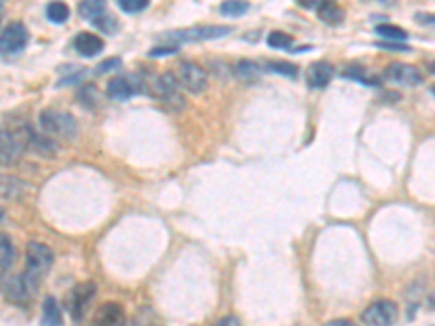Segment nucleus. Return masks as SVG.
<instances>
[{
    "mask_svg": "<svg viewBox=\"0 0 435 326\" xmlns=\"http://www.w3.org/2000/svg\"><path fill=\"white\" fill-rule=\"evenodd\" d=\"M322 326H357L352 320H331V322H326Z\"/></svg>",
    "mask_w": 435,
    "mask_h": 326,
    "instance_id": "nucleus-38",
    "label": "nucleus"
},
{
    "mask_svg": "<svg viewBox=\"0 0 435 326\" xmlns=\"http://www.w3.org/2000/svg\"><path fill=\"white\" fill-rule=\"evenodd\" d=\"M266 70V65H259L257 61L251 59H242L233 65V74L242 83H253V80H259L262 72Z\"/></svg>",
    "mask_w": 435,
    "mask_h": 326,
    "instance_id": "nucleus-16",
    "label": "nucleus"
},
{
    "mask_svg": "<svg viewBox=\"0 0 435 326\" xmlns=\"http://www.w3.org/2000/svg\"><path fill=\"white\" fill-rule=\"evenodd\" d=\"M213 326H240V320H237L235 316H226V318H222V320H218Z\"/></svg>",
    "mask_w": 435,
    "mask_h": 326,
    "instance_id": "nucleus-36",
    "label": "nucleus"
},
{
    "mask_svg": "<svg viewBox=\"0 0 435 326\" xmlns=\"http://www.w3.org/2000/svg\"><path fill=\"white\" fill-rule=\"evenodd\" d=\"M416 20H418V22H425V24H433V26H435V13H418Z\"/></svg>",
    "mask_w": 435,
    "mask_h": 326,
    "instance_id": "nucleus-37",
    "label": "nucleus"
},
{
    "mask_svg": "<svg viewBox=\"0 0 435 326\" xmlns=\"http://www.w3.org/2000/svg\"><path fill=\"white\" fill-rule=\"evenodd\" d=\"M118 65H120V59H118V57H114V59H109V61L100 63L96 72H107V70H112V67H118Z\"/></svg>",
    "mask_w": 435,
    "mask_h": 326,
    "instance_id": "nucleus-35",
    "label": "nucleus"
},
{
    "mask_svg": "<svg viewBox=\"0 0 435 326\" xmlns=\"http://www.w3.org/2000/svg\"><path fill=\"white\" fill-rule=\"evenodd\" d=\"M176 78L189 94H200L207 89V72L196 63L181 61L176 65Z\"/></svg>",
    "mask_w": 435,
    "mask_h": 326,
    "instance_id": "nucleus-5",
    "label": "nucleus"
},
{
    "mask_svg": "<svg viewBox=\"0 0 435 326\" xmlns=\"http://www.w3.org/2000/svg\"><path fill=\"white\" fill-rule=\"evenodd\" d=\"M94 296H96V285L89 283V281L76 285V287L72 290V294H70V311H72L74 320H81L87 314Z\"/></svg>",
    "mask_w": 435,
    "mask_h": 326,
    "instance_id": "nucleus-8",
    "label": "nucleus"
},
{
    "mask_svg": "<svg viewBox=\"0 0 435 326\" xmlns=\"http://www.w3.org/2000/svg\"><path fill=\"white\" fill-rule=\"evenodd\" d=\"M76 100L85 107H96L98 105V89L94 85H83L76 94Z\"/></svg>",
    "mask_w": 435,
    "mask_h": 326,
    "instance_id": "nucleus-26",
    "label": "nucleus"
},
{
    "mask_svg": "<svg viewBox=\"0 0 435 326\" xmlns=\"http://www.w3.org/2000/svg\"><path fill=\"white\" fill-rule=\"evenodd\" d=\"M26 42H29V31L22 22H9L3 35H0V48H3V54H13L24 50Z\"/></svg>",
    "mask_w": 435,
    "mask_h": 326,
    "instance_id": "nucleus-7",
    "label": "nucleus"
},
{
    "mask_svg": "<svg viewBox=\"0 0 435 326\" xmlns=\"http://www.w3.org/2000/svg\"><path fill=\"white\" fill-rule=\"evenodd\" d=\"M122 322H125V311H122V307L118 303H107L98 309L96 314V326H120Z\"/></svg>",
    "mask_w": 435,
    "mask_h": 326,
    "instance_id": "nucleus-17",
    "label": "nucleus"
},
{
    "mask_svg": "<svg viewBox=\"0 0 435 326\" xmlns=\"http://www.w3.org/2000/svg\"><path fill=\"white\" fill-rule=\"evenodd\" d=\"M174 52H179V44H163L151 50V57H161V54H174Z\"/></svg>",
    "mask_w": 435,
    "mask_h": 326,
    "instance_id": "nucleus-31",
    "label": "nucleus"
},
{
    "mask_svg": "<svg viewBox=\"0 0 435 326\" xmlns=\"http://www.w3.org/2000/svg\"><path fill=\"white\" fill-rule=\"evenodd\" d=\"M94 26H96L98 31H103V33H107V35H114V33H118V20L114 18V16H100V18H96L94 20Z\"/></svg>",
    "mask_w": 435,
    "mask_h": 326,
    "instance_id": "nucleus-28",
    "label": "nucleus"
},
{
    "mask_svg": "<svg viewBox=\"0 0 435 326\" xmlns=\"http://www.w3.org/2000/svg\"><path fill=\"white\" fill-rule=\"evenodd\" d=\"M333 76H335V67L329 61H316L307 70V83L314 89H322L331 83Z\"/></svg>",
    "mask_w": 435,
    "mask_h": 326,
    "instance_id": "nucleus-13",
    "label": "nucleus"
},
{
    "mask_svg": "<svg viewBox=\"0 0 435 326\" xmlns=\"http://www.w3.org/2000/svg\"><path fill=\"white\" fill-rule=\"evenodd\" d=\"M83 74H85V70H76L74 74H70L67 78H59V80H57V87H63V85H72V83H78V80L83 78Z\"/></svg>",
    "mask_w": 435,
    "mask_h": 326,
    "instance_id": "nucleus-32",
    "label": "nucleus"
},
{
    "mask_svg": "<svg viewBox=\"0 0 435 326\" xmlns=\"http://www.w3.org/2000/svg\"><path fill=\"white\" fill-rule=\"evenodd\" d=\"M24 138L29 140V146L39 157H52L57 155V144L46 133H35L31 127H24Z\"/></svg>",
    "mask_w": 435,
    "mask_h": 326,
    "instance_id": "nucleus-12",
    "label": "nucleus"
},
{
    "mask_svg": "<svg viewBox=\"0 0 435 326\" xmlns=\"http://www.w3.org/2000/svg\"><path fill=\"white\" fill-rule=\"evenodd\" d=\"M344 76L346 78H355V80L359 78L361 80L363 78V67L361 65H350V67H346V70H344Z\"/></svg>",
    "mask_w": 435,
    "mask_h": 326,
    "instance_id": "nucleus-33",
    "label": "nucleus"
},
{
    "mask_svg": "<svg viewBox=\"0 0 435 326\" xmlns=\"http://www.w3.org/2000/svg\"><path fill=\"white\" fill-rule=\"evenodd\" d=\"M433 94H435V85H433Z\"/></svg>",
    "mask_w": 435,
    "mask_h": 326,
    "instance_id": "nucleus-40",
    "label": "nucleus"
},
{
    "mask_svg": "<svg viewBox=\"0 0 435 326\" xmlns=\"http://www.w3.org/2000/svg\"><path fill=\"white\" fill-rule=\"evenodd\" d=\"M385 76L390 80H394V83H401V85H420L425 80L423 72H420L416 65H410V63H392V65H388Z\"/></svg>",
    "mask_w": 435,
    "mask_h": 326,
    "instance_id": "nucleus-9",
    "label": "nucleus"
},
{
    "mask_svg": "<svg viewBox=\"0 0 435 326\" xmlns=\"http://www.w3.org/2000/svg\"><path fill=\"white\" fill-rule=\"evenodd\" d=\"M381 48H388V50H401V52H407L410 50V46L407 44H399V42H379Z\"/></svg>",
    "mask_w": 435,
    "mask_h": 326,
    "instance_id": "nucleus-34",
    "label": "nucleus"
},
{
    "mask_svg": "<svg viewBox=\"0 0 435 326\" xmlns=\"http://www.w3.org/2000/svg\"><path fill=\"white\" fill-rule=\"evenodd\" d=\"M374 31H376V35L390 39V42H405L407 39V31L401 29V26H394V24H379Z\"/></svg>",
    "mask_w": 435,
    "mask_h": 326,
    "instance_id": "nucleus-24",
    "label": "nucleus"
},
{
    "mask_svg": "<svg viewBox=\"0 0 435 326\" xmlns=\"http://www.w3.org/2000/svg\"><path fill=\"white\" fill-rule=\"evenodd\" d=\"M148 5H151V0H118V7L125 13H140Z\"/></svg>",
    "mask_w": 435,
    "mask_h": 326,
    "instance_id": "nucleus-30",
    "label": "nucleus"
},
{
    "mask_svg": "<svg viewBox=\"0 0 435 326\" xmlns=\"http://www.w3.org/2000/svg\"><path fill=\"white\" fill-rule=\"evenodd\" d=\"M74 48L78 54H83V57H96L98 52H103L105 42L94 33H78L74 37Z\"/></svg>",
    "mask_w": 435,
    "mask_h": 326,
    "instance_id": "nucleus-15",
    "label": "nucleus"
},
{
    "mask_svg": "<svg viewBox=\"0 0 435 326\" xmlns=\"http://www.w3.org/2000/svg\"><path fill=\"white\" fill-rule=\"evenodd\" d=\"M39 127H42V133L57 140H74L78 133L76 120L70 113L57 111V109H46V111H42V116H39Z\"/></svg>",
    "mask_w": 435,
    "mask_h": 326,
    "instance_id": "nucleus-2",
    "label": "nucleus"
},
{
    "mask_svg": "<svg viewBox=\"0 0 435 326\" xmlns=\"http://www.w3.org/2000/svg\"><path fill=\"white\" fill-rule=\"evenodd\" d=\"M3 292H5V298H7V301L16 303V305H26V303L31 301V296L35 294V292L31 290V285L24 281L22 274H20V276H13V279H9V281H5Z\"/></svg>",
    "mask_w": 435,
    "mask_h": 326,
    "instance_id": "nucleus-11",
    "label": "nucleus"
},
{
    "mask_svg": "<svg viewBox=\"0 0 435 326\" xmlns=\"http://www.w3.org/2000/svg\"><path fill=\"white\" fill-rule=\"evenodd\" d=\"M24 185L20 183V179H13V176H3V198L5 200H20Z\"/></svg>",
    "mask_w": 435,
    "mask_h": 326,
    "instance_id": "nucleus-23",
    "label": "nucleus"
},
{
    "mask_svg": "<svg viewBox=\"0 0 435 326\" xmlns=\"http://www.w3.org/2000/svg\"><path fill=\"white\" fill-rule=\"evenodd\" d=\"M316 11H318V18L331 26H337L344 20V9L339 7L335 0H322V3H318Z\"/></svg>",
    "mask_w": 435,
    "mask_h": 326,
    "instance_id": "nucleus-18",
    "label": "nucleus"
},
{
    "mask_svg": "<svg viewBox=\"0 0 435 326\" xmlns=\"http://www.w3.org/2000/svg\"><path fill=\"white\" fill-rule=\"evenodd\" d=\"M229 33H231L229 26L202 24V26H192V29H185V31H170L163 37L172 39V42H176V44H192V42H205V39L222 37V35H229Z\"/></svg>",
    "mask_w": 435,
    "mask_h": 326,
    "instance_id": "nucleus-4",
    "label": "nucleus"
},
{
    "mask_svg": "<svg viewBox=\"0 0 435 326\" xmlns=\"http://www.w3.org/2000/svg\"><path fill=\"white\" fill-rule=\"evenodd\" d=\"M107 13V3L105 0H81L78 3V16L85 20H96Z\"/></svg>",
    "mask_w": 435,
    "mask_h": 326,
    "instance_id": "nucleus-20",
    "label": "nucleus"
},
{
    "mask_svg": "<svg viewBox=\"0 0 435 326\" xmlns=\"http://www.w3.org/2000/svg\"><path fill=\"white\" fill-rule=\"evenodd\" d=\"M5 3H7V0H3V5H5Z\"/></svg>",
    "mask_w": 435,
    "mask_h": 326,
    "instance_id": "nucleus-41",
    "label": "nucleus"
},
{
    "mask_svg": "<svg viewBox=\"0 0 435 326\" xmlns=\"http://www.w3.org/2000/svg\"><path fill=\"white\" fill-rule=\"evenodd\" d=\"M399 318V307L392 301H374L363 311L361 320L368 326H392Z\"/></svg>",
    "mask_w": 435,
    "mask_h": 326,
    "instance_id": "nucleus-6",
    "label": "nucleus"
},
{
    "mask_svg": "<svg viewBox=\"0 0 435 326\" xmlns=\"http://www.w3.org/2000/svg\"><path fill=\"white\" fill-rule=\"evenodd\" d=\"M0 254H3L0 257V265H3V274H5L13 263V257H16V252H13V243L7 235L0 237Z\"/></svg>",
    "mask_w": 435,
    "mask_h": 326,
    "instance_id": "nucleus-25",
    "label": "nucleus"
},
{
    "mask_svg": "<svg viewBox=\"0 0 435 326\" xmlns=\"http://www.w3.org/2000/svg\"><path fill=\"white\" fill-rule=\"evenodd\" d=\"M0 140H3L0 142V161H3V166H13L22 157L24 144L7 129H3V133H0Z\"/></svg>",
    "mask_w": 435,
    "mask_h": 326,
    "instance_id": "nucleus-10",
    "label": "nucleus"
},
{
    "mask_svg": "<svg viewBox=\"0 0 435 326\" xmlns=\"http://www.w3.org/2000/svg\"><path fill=\"white\" fill-rule=\"evenodd\" d=\"M248 9H251L248 0H224L220 5V13L229 18H240L244 13H248Z\"/></svg>",
    "mask_w": 435,
    "mask_h": 326,
    "instance_id": "nucleus-21",
    "label": "nucleus"
},
{
    "mask_svg": "<svg viewBox=\"0 0 435 326\" xmlns=\"http://www.w3.org/2000/svg\"><path fill=\"white\" fill-rule=\"evenodd\" d=\"M61 324H63V314L59 303L52 296H46L42 305V326H61Z\"/></svg>",
    "mask_w": 435,
    "mask_h": 326,
    "instance_id": "nucleus-19",
    "label": "nucleus"
},
{
    "mask_svg": "<svg viewBox=\"0 0 435 326\" xmlns=\"http://www.w3.org/2000/svg\"><path fill=\"white\" fill-rule=\"evenodd\" d=\"M268 46L270 48H279V50H285L292 46V37L288 33H281V31H272L268 35Z\"/></svg>",
    "mask_w": 435,
    "mask_h": 326,
    "instance_id": "nucleus-29",
    "label": "nucleus"
},
{
    "mask_svg": "<svg viewBox=\"0 0 435 326\" xmlns=\"http://www.w3.org/2000/svg\"><path fill=\"white\" fill-rule=\"evenodd\" d=\"M54 261L52 250L48 246L39 241H31L29 246H26V272H22L24 281L31 285V290L37 292V285L42 281V276L50 270Z\"/></svg>",
    "mask_w": 435,
    "mask_h": 326,
    "instance_id": "nucleus-1",
    "label": "nucleus"
},
{
    "mask_svg": "<svg viewBox=\"0 0 435 326\" xmlns=\"http://www.w3.org/2000/svg\"><path fill=\"white\" fill-rule=\"evenodd\" d=\"M179 78H176L174 74L166 72V74H157L153 76L151 80H148V89H151V96L159 98L166 102L168 109H172V111H181V109L185 107V100L179 96Z\"/></svg>",
    "mask_w": 435,
    "mask_h": 326,
    "instance_id": "nucleus-3",
    "label": "nucleus"
},
{
    "mask_svg": "<svg viewBox=\"0 0 435 326\" xmlns=\"http://www.w3.org/2000/svg\"><path fill=\"white\" fill-rule=\"evenodd\" d=\"M266 70L268 72H277V74H283V76H290L294 78L298 74V67L294 63H288V61H272V63H266Z\"/></svg>",
    "mask_w": 435,
    "mask_h": 326,
    "instance_id": "nucleus-27",
    "label": "nucleus"
},
{
    "mask_svg": "<svg viewBox=\"0 0 435 326\" xmlns=\"http://www.w3.org/2000/svg\"><path fill=\"white\" fill-rule=\"evenodd\" d=\"M431 67H433V70H435V63H433V65H431Z\"/></svg>",
    "mask_w": 435,
    "mask_h": 326,
    "instance_id": "nucleus-39",
    "label": "nucleus"
},
{
    "mask_svg": "<svg viewBox=\"0 0 435 326\" xmlns=\"http://www.w3.org/2000/svg\"><path fill=\"white\" fill-rule=\"evenodd\" d=\"M46 18L54 24H61L70 18V9H67V5L61 3V0H54V3L46 5Z\"/></svg>",
    "mask_w": 435,
    "mask_h": 326,
    "instance_id": "nucleus-22",
    "label": "nucleus"
},
{
    "mask_svg": "<svg viewBox=\"0 0 435 326\" xmlns=\"http://www.w3.org/2000/svg\"><path fill=\"white\" fill-rule=\"evenodd\" d=\"M135 91H138L135 78H129V76H114L109 78L107 83V96L114 100H129Z\"/></svg>",
    "mask_w": 435,
    "mask_h": 326,
    "instance_id": "nucleus-14",
    "label": "nucleus"
}]
</instances>
